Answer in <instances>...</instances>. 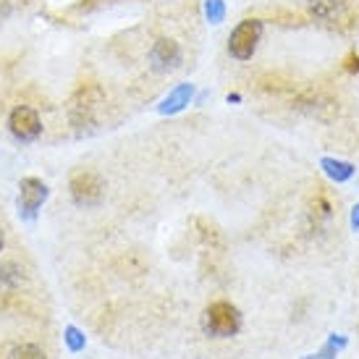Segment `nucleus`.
I'll use <instances>...</instances> for the list:
<instances>
[{
    "instance_id": "nucleus-17",
    "label": "nucleus",
    "mask_w": 359,
    "mask_h": 359,
    "mask_svg": "<svg viewBox=\"0 0 359 359\" xmlns=\"http://www.w3.org/2000/svg\"><path fill=\"white\" fill-rule=\"evenodd\" d=\"M349 71H359V55H349Z\"/></svg>"
},
{
    "instance_id": "nucleus-5",
    "label": "nucleus",
    "mask_w": 359,
    "mask_h": 359,
    "mask_svg": "<svg viewBox=\"0 0 359 359\" xmlns=\"http://www.w3.org/2000/svg\"><path fill=\"white\" fill-rule=\"evenodd\" d=\"M48 200V184L40 179H21L19 184V212L24 218H34V212Z\"/></svg>"
},
{
    "instance_id": "nucleus-1",
    "label": "nucleus",
    "mask_w": 359,
    "mask_h": 359,
    "mask_svg": "<svg viewBox=\"0 0 359 359\" xmlns=\"http://www.w3.org/2000/svg\"><path fill=\"white\" fill-rule=\"evenodd\" d=\"M202 328L212 339H231L241 330V312L231 302H215L205 309Z\"/></svg>"
},
{
    "instance_id": "nucleus-18",
    "label": "nucleus",
    "mask_w": 359,
    "mask_h": 359,
    "mask_svg": "<svg viewBox=\"0 0 359 359\" xmlns=\"http://www.w3.org/2000/svg\"><path fill=\"white\" fill-rule=\"evenodd\" d=\"M0 250H3V233H0Z\"/></svg>"
},
{
    "instance_id": "nucleus-11",
    "label": "nucleus",
    "mask_w": 359,
    "mask_h": 359,
    "mask_svg": "<svg viewBox=\"0 0 359 359\" xmlns=\"http://www.w3.org/2000/svg\"><path fill=\"white\" fill-rule=\"evenodd\" d=\"M8 359H45V351L34 344H21V346H13L8 354Z\"/></svg>"
},
{
    "instance_id": "nucleus-6",
    "label": "nucleus",
    "mask_w": 359,
    "mask_h": 359,
    "mask_svg": "<svg viewBox=\"0 0 359 359\" xmlns=\"http://www.w3.org/2000/svg\"><path fill=\"white\" fill-rule=\"evenodd\" d=\"M181 63V48L176 40H168V37H163V40L155 42V48L150 53V66L155 71H173L176 66Z\"/></svg>"
},
{
    "instance_id": "nucleus-8",
    "label": "nucleus",
    "mask_w": 359,
    "mask_h": 359,
    "mask_svg": "<svg viewBox=\"0 0 359 359\" xmlns=\"http://www.w3.org/2000/svg\"><path fill=\"white\" fill-rule=\"evenodd\" d=\"M320 168L325 170V176L333 179L336 184H344L354 176V165L346 163V160H336V158H323L320 160Z\"/></svg>"
},
{
    "instance_id": "nucleus-15",
    "label": "nucleus",
    "mask_w": 359,
    "mask_h": 359,
    "mask_svg": "<svg viewBox=\"0 0 359 359\" xmlns=\"http://www.w3.org/2000/svg\"><path fill=\"white\" fill-rule=\"evenodd\" d=\"M312 208H315V210H312V212H315V218H328V215H330V205H328V200H325V197H318Z\"/></svg>"
},
{
    "instance_id": "nucleus-10",
    "label": "nucleus",
    "mask_w": 359,
    "mask_h": 359,
    "mask_svg": "<svg viewBox=\"0 0 359 359\" xmlns=\"http://www.w3.org/2000/svg\"><path fill=\"white\" fill-rule=\"evenodd\" d=\"M346 344H349V341L344 339V336H336V333H333V336L323 344V349H320L318 354H309V357H304V359H336L341 349H346Z\"/></svg>"
},
{
    "instance_id": "nucleus-12",
    "label": "nucleus",
    "mask_w": 359,
    "mask_h": 359,
    "mask_svg": "<svg viewBox=\"0 0 359 359\" xmlns=\"http://www.w3.org/2000/svg\"><path fill=\"white\" fill-rule=\"evenodd\" d=\"M205 13H208V19L212 21V24H220L223 16H226L223 0H208V3H205Z\"/></svg>"
},
{
    "instance_id": "nucleus-2",
    "label": "nucleus",
    "mask_w": 359,
    "mask_h": 359,
    "mask_svg": "<svg viewBox=\"0 0 359 359\" xmlns=\"http://www.w3.org/2000/svg\"><path fill=\"white\" fill-rule=\"evenodd\" d=\"M69 191L71 200L79 208H97L102 202V194H105V181L95 170H79V173H74Z\"/></svg>"
},
{
    "instance_id": "nucleus-3",
    "label": "nucleus",
    "mask_w": 359,
    "mask_h": 359,
    "mask_svg": "<svg viewBox=\"0 0 359 359\" xmlns=\"http://www.w3.org/2000/svg\"><path fill=\"white\" fill-rule=\"evenodd\" d=\"M259 40H262V21L259 19H244L236 24V29L229 37V53L236 60H250L257 50Z\"/></svg>"
},
{
    "instance_id": "nucleus-7",
    "label": "nucleus",
    "mask_w": 359,
    "mask_h": 359,
    "mask_svg": "<svg viewBox=\"0 0 359 359\" xmlns=\"http://www.w3.org/2000/svg\"><path fill=\"white\" fill-rule=\"evenodd\" d=\"M191 84H179L176 90L168 92V97L160 102V113H179V110H184L187 105H189L191 100Z\"/></svg>"
},
{
    "instance_id": "nucleus-14",
    "label": "nucleus",
    "mask_w": 359,
    "mask_h": 359,
    "mask_svg": "<svg viewBox=\"0 0 359 359\" xmlns=\"http://www.w3.org/2000/svg\"><path fill=\"white\" fill-rule=\"evenodd\" d=\"M66 341H69L71 351H81L84 349V336H81L76 328H66Z\"/></svg>"
},
{
    "instance_id": "nucleus-13",
    "label": "nucleus",
    "mask_w": 359,
    "mask_h": 359,
    "mask_svg": "<svg viewBox=\"0 0 359 359\" xmlns=\"http://www.w3.org/2000/svg\"><path fill=\"white\" fill-rule=\"evenodd\" d=\"M21 278H24L21 268H16V265H6V268L0 270V286H16Z\"/></svg>"
},
{
    "instance_id": "nucleus-4",
    "label": "nucleus",
    "mask_w": 359,
    "mask_h": 359,
    "mask_svg": "<svg viewBox=\"0 0 359 359\" xmlns=\"http://www.w3.org/2000/svg\"><path fill=\"white\" fill-rule=\"evenodd\" d=\"M8 129L19 142H34L42 134V121L37 116V110L19 105V108H13V113H11Z\"/></svg>"
},
{
    "instance_id": "nucleus-9",
    "label": "nucleus",
    "mask_w": 359,
    "mask_h": 359,
    "mask_svg": "<svg viewBox=\"0 0 359 359\" xmlns=\"http://www.w3.org/2000/svg\"><path fill=\"white\" fill-rule=\"evenodd\" d=\"M307 8L312 16L330 21L341 13V0H307Z\"/></svg>"
},
{
    "instance_id": "nucleus-16",
    "label": "nucleus",
    "mask_w": 359,
    "mask_h": 359,
    "mask_svg": "<svg viewBox=\"0 0 359 359\" xmlns=\"http://www.w3.org/2000/svg\"><path fill=\"white\" fill-rule=\"evenodd\" d=\"M351 229L359 231V205H354V208H351Z\"/></svg>"
}]
</instances>
